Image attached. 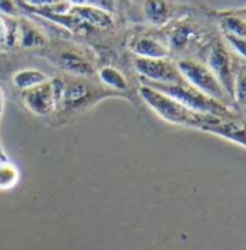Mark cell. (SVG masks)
<instances>
[{
  "mask_svg": "<svg viewBox=\"0 0 246 250\" xmlns=\"http://www.w3.org/2000/svg\"><path fill=\"white\" fill-rule=\"evenodd\" d=\"M139 94L143 103L151 108L158 117H161L164 122L182 126V127H190L196 129L200 132L211 133L214 132L216 126L219 122L224 117H219L209 113H200L193 108L187 107L181 104L179 102L174 100L173 97L142 84L139 88Z\"/></svg>",
  "mask_w": 246,
  "mask_h": 250,
  "instance_id": "6da1fadb",
  "label": "cell"
},
{
  "mask_svg": "<svg viewBox=\"0 0 246 250\" xmlns=\"http://www.w3.org/2000/svg\"><path fill=\"white\" fill-rule=\"evenodd\" d=\"M145 85H149L173 97L181 104L193 108L196 111L209 113V114H214V116L224 117V119H242L233 107H229L209 96L203 94L201 91L196 90L190 84H145Z\"/></svg>",
  "mask_w": 246,
  "mask_h": 250,
  "instance_id": "7a4b0ae2",
  "label": "cell"
},
{
  "mask_svg": "<svg viewBox=\"0 0 246 250\" xmlns=\"http://www.w3.org/2000/svg\"><path fill=\"white\" fill-rule=\"evenodd\" d=\"M107 96H114V93L91 84L89 78L72 77L71 80H63L58 108L67 113H78L94 106Z\"/></svg>",
  "mask_w": 246,
  "mask_h": 250,
  "instance_id": "3957f363",
  "label": "cell"
},
{
  "mask_svg": "<svg viewBox=\"0 0 246 250\" xmlns=\"http://www.w3.org/2000/svg\"><path fill=\"white\" fill-rule=\"evenodd\" d=\"M176 64L184 80L191 87L229 107H233V102L230 100L223 85L220 84V81L217 80L214 72L207 67L206 62H201L194 58H181Z\"/></svg>",
  "mask_w": 246,
  "mask_h": 250,
  "instance_id": "277c9868",
  "label": "cell"
},
{
  "mask_svg": "<svg viewBox=\"0 0 246 250\" xmlns=\"http://www.w3.org/2000/svg\"><path fill=\"white\" fill-rule=\"evenodd\" d=\"M134 67L143 78V84H188L170 58L135 57Z\"/></svg>",
  "mask_w": 246,
  "mask_h": 250,
  "instance_id": "5b68a950",
  "label": "cell"
},
{
  "mask_svg": "<svg viewBox=\"0 0 246 250\" xmlns=\"http://www.w3.org/2000/svg\"><path fill=\"white\" fill-rule=\"evenodd\" d=\"M63 90V80L54 78L22 91L23 104L36 116H48L58 108Z\"/></svg>",
  "mask_w": 246,
  "mask_h": 250,
  "instance_id": "8992f818",
  "label": "cell"
},
{
  "mask_svg": "<svg viewBox=\"0 0 246 250\" xmlns=\"http://www.w3.org/2000/svg\"><path fill=\"white\" fill-rule=\"evenodd\" d=\"M235 60L230 51L226 48L223 41H214L206 57V64L214 72L224 91L233 102V87H235Z\"/></svg>",
  "mask_w": 246,
  "mask_h": 250,
  "instance_id": "52a82bcc",
  "label": "cell"
},
{
  "mask_svg": "<svg viewBox=\"0 0 246 250\" xmlns=\"http://www.w3.org/2000/svg\"><path fill=\"white\" fill-rule=\"evenodd\" d=\"M71 15L86 23L89 28L96 29H110L114 25L113 13L105 9L94 7V6H70L68 9Z\"/></svg>",
  "mask_w": 246,
  "mask_h": 250,
  "instance_id": "ba28073f",
  "label": "cell"
},
{
  "mask_svg": "<svg viewBox=\"0 0 246 250\" xmlns=\"http://www.w3.org/2000/svg\"><path fill=\"white\" fill-rule=\"evenodd\" d=\"M201 39V34L199 29L188 23V22H181L176 25L171 32L168 34V48L170 51L176 52H184L193 46H196Z\"/></svg>",
  "mask_w": 246,
  "mask_h": 250,
  "instance_id": "9c48e42d",
  "label": "cell"
},
{
  "mask_svg": "<svg viewBox=\"0 0 246 250\" xmlns=\"http://www.w3.org/2000/svg\"><path fill=\"white\" fill-rule=\"evenodd\" d=\"M129 48L135 54V57H139V58H170L171 57L170 48L164 42L151 36L135 38L131 42Z\"/></svg>",
  "mask_w": 246,
  "mask_h": 250,
  "instance_id": "30bf717a",
  "label": "cell"
},
{
  "mask_svg": "<svg viewBox=\"0 0 246 250\" xmlns=\"http://www.w3.org/2000/svg\"><path fill=\"white\" fill-rule=\"evenodd\" d=\"M60 67L70 72L74 77H83V78H91L94 77V67L87 61L83 55L74 52V51H66L61 52L58 57Z\"/></svg>",
  "mask_w": 246,
  "mask_h": 250,
  "instance_id": "8fae6325",
  "label": "cell"
},
{
  "mask_svg": "<svg viewBox=\"0 0 246 250\" xmlns=\"http://www.w3.org/2000/svg\"><path fill=\"white\" fill-rule=\"evenodd\" d=\"M233 107L246 122V61L241 58L235 60Z\"/></svg>",
  "mask_w": 246,
  "mask_h": 250,
  "instance_id": "7c38bea8",
  "label": "cell"
},
{
  "mask_svg": "<svg viewBox=\"0 0 246 250\" xmlns=\"http://www.w3.org/2000/svg\"><path fill=\"white\" fill-rule=\"evenodd\" d=\"M143 15L154 26H164L170 22L173 15V6L168 0H145Z\"/></svg>",
  "mask_w": 246,
  "mask_h": 250,
  "instance_id": "4fadbf2b",
  "label": "cell"
},
{
  "mask_svg": "<svg viewBox=\"0 0 246 250\" xmlns=\"http://www.w3.org/2000/svg\"><path fill=\"white\" fill-rule=\"evenodd\" d=\"M18 43L25 48H41L46 45L45 35L28 21H19L18 22Z\"/></svg>",
  "mask_w": 246,
  "mask_h": 250,
  "instance_id": "5bb4252c",
  "label": "cell"
},
{
  "mask_svg": "<svg viewBox=\"0 0 246 250\" xmlns=\"http://www.w3.org/2000/svg\"><path fill=\"white\" fill-rule=\"evenodd\" d=\"M217 21L223 34H230L246 39V19L244 16L235 13L233 10L220 12L217 13Z\"/></svg>",
  "mask_w": 246,
  "mask_h": 250,
  "instance_id": "9a60e30c",
  "label": "cell"
},
{
  "mask_svg": "<svg viewBox=\"0 0 246 250\" xmlns=\"http://www.w3.org/2000/svg\"><path fill=\"white\" fill-rule=\"evenodd\" d=\"M48 80L46 74H44L39 70L35 68H25V70H19L13 74L12 77V83L13 85L21 90V91H25V90H29L35 85H39L42 83H45Z\"/></svg>",
  "mask_w": 246,
  "mask_h": 250,
  "instance_id": "2e32d148",
  "label": "cell"
},
{
  "mask_svg": "<svg viewBox=\"0 0 246 250\" xmlns=\"http://www.w3.org/2000/svg\"><path fill=\"white\" fill-rule=\"evenodd\" d=\"M99 80L105 87H107V90H113L116 93H123L129 87L126 77L114 67H103L99 71Z\"/></svg>",
  "mask_w": 246,
  "mask_h": 250,
  "instance_id": "e0dca14e",
  "label": "cell"
},
{
  "mask_svg": "<svg viewBox=\"0 0 246 250\" xmlns=\"http://www.w3.org/2000/svg\"><path fill=\"white\" fill-rule=\"evenodd\" d=\"M18 43V22L7 21L0 13V45L4 48H13Z\"/></svg>",
  "mask_w": 246,
  "mask_h": 250,
  "instance_id": "ac0fdd59",
  "label": "cell"
},
{
  "mask_svg": "<svg viewBox=\"0 0 246 250\" xmlns=\"http://www.w3.org/2000/svg\"><path fill=\"white\" fill-rule=\"evenodd\" d=\"M19 179V171L18 168L10 164L7 159L0 161V188L6 189L13 187Z\"/></svg>",
  "mask_w": 246,
  "mask_h": 250,
  "instance_id": "d6986e66",
  "label": "cell"
},
{
  "mask_svg": "<svg viewBox=\"0 0 246 250\" xmlns=\"http://www.w3.org/2000/svg\"><path fill=\"white\" fill-rule=\"evenodd\" d=\"M224 41L227 42V45L232 48V51L241 58L246 61V39L241 38V36L230 35V34H223Z\"/></svg>",
  "mask_w": 246,
  "mask_h": 250,
  "instance_id": "ffe728a7",
  "label": "cell"
},
{
  "mask_svg": "<svg viewBox=\"0 0 246 250\" xmlns=\"http://www.w3.org/2000/svg\"><path fill=\"white\" fill-rule=\"evenodd\" d=\"M71 6H94L105 9L107 12H114V0H64Z\"/></svg>",
  "mask_w": 246,
  "mask_h": 250,
  "instance_id": "44dd1931",
  "label": "cell"
},
{
  "mask_svg": "<svg viewBox=\"0 0 246 250\" xmlns=\"http://www.w3.org/2000/svg\"><path fill=\"white\" fill-rule=\"evenodd\" d=\"M22 6L31 7V9H46L51 6H55L61 3L63 0H18Z\"/></svg>",
  "mask_w": 246,
  "mask_h": 250,
  "instance_id": "7402d4cb",
  "label": "cell"
},
{
  "mask_svg": "<svg viewBox=\"0 0 246 250\" xmlns=\"http://www.w3.org/2000/svg\"><path fill=\"white\" fill-rule=\"evenodd\" d=\"M0 13L4 16L16 15V1L15 0H0Z\"/></svg>",
  "mask_w": 246,
  "mask_h": 250,
  "instance_id": "603a6c76",
  "label": "cell"
},
{
  "mask_svg": "<svg viewBox=\"0 0 246 250\" xmlns=\"http://www.w3.org/2000/svg\"><path fill=\"white\" fill-rule=\"evenodd\" d=\"M3 110H4V91L0 87V120H1V116H3Z\"/></svg>",
  "mask_w": 246,
  "mask_h": 250,
  "instance_id": "cb8c5ba5",
  "label": "cell"
},
{
  "mask_svg": "<svg viewBox=\"0 0 246 250\" xmlns=\"http://www.w3.org/2000/svg\"><path fill=\"white\" fill-rule=\"evenodd\" d=\"M235 13H238V15H241V16H244L246 19V9H244V10H233Z\"/></svg>",
  "mask_w": 246,
  "mask_h": 250,
  "instance_id": "d4e9b609",
  "label": "cell"
},
{
  "mask_svg": "<svg viewBox=\"0 0 246 250\" xmlns=\"http://www.w3.org/2000/svg\"><path fill=\"white\" fill-rule=\"evenodd\" d=\"M0 161H4V159H1V158H0Z\"/></svg>",
  "mask_w": 246,
  "mask_h": 250,
  "instance_id": "484cf974",
  "label": "cell"
}]
</instances>
